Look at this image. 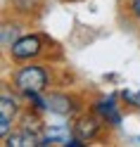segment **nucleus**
<instances>
[{"instance_id":"obj_2","label":"nucleus","mask_w":140,"mask_h":147,"mask_svg":"<svg viewBox=\"0 0 140 147\" xmlns=\"http://www.w3.org/2000/svg\"><path fill=\"white\" fill-rule=\"evenodd\" d=\"M43 50V43H41V36H22L19 40H17L14 45L7 52H10V57L14 62H26V59H33V57H38Z\"/></svg>"},{"instance_id":"obj_5","label":"nucleus","mask_w":140,"mask_h":147,"mask_svg":"<svg viewBox=\"0 0 140 147\" xmlns=\"http://www.w3.org/2000/svg\"><path fill=\"white\" fill-rule=\"evenodd\" d=\"M48 112L52 114H60V116H67L74 112V105H71V100L67 95H60V93H50L48 97Z\"/></svg>"},{"instance_id":"obj_10","label":"nucleus","mask_w":140,"mask_h":147,"mask_svg":"<svg viewBox=\"0 0 140 147\" xmlns=\"http://www.w3.org/2000/svg\"><path fill=\"white\" fill-rule=\"evenodd\" d=\"M131 14H133L135 19H140V0H133V3H131Z\"/></svg>"},{"instance_id":"obj_1","label":"nucleus","mask_w":140,"mask_h":147,"mask_svg":"<svg viewBox=\"0 0 140 147\" xmlns=\"http://www.w3.org/2000/svg\"><path fill=\"white\" fill-rule=\"evenodd\" d=\"M14 88L22 93H43L48 88V71L38 64L22 67L14 74Z\"/></svg>"},{"instance_id":"obj_3","label":"nucleus","mask_w":140,"mask_h":147,"mask_svg":"<svg viewBox=\"0 0 140 147\" xmlns=\"http://www.w3.org/2000/svg\"><path fill=\"white\" fill-rule=\"evenodd\" d=\"M95 112L100 114L102 121H107L109 126H121V112H119V105H116V97L109 95L105 100H100V102L95 105Z\"/></svg>"},{"instance_id":"obj_4","label":"nucleus","mask_w":140,"mask_h":147,"mask_svg":"<svg viewBox=\"0 0 140 147\" xmlns=\"http://www.w3.org/2000/svg\"><path fill=\"white\" fill-rule=\"evenodd\" d=\"M97 133H100V121H97V119H93V116H81L78 121L74 123V135L83 138L86 142H90Z\"/></svg>"},{"instance_id":"obj_6","label":"nucleus","mask_w":140,"mask_h":147,"mask_svg":"<svg viewBox=\"0 0 140 147\" xmlns=\"http://www.w3.org/2000/svg\"><path fill=\"white\" fill-rule=\"evenodd\" d=\"M0 116H7V119L17 116V100L10 97L7 93H3V97H0Z\"/></svg>"},{"instance_id":"obj_9","label":"nucleus","mask_w":140,"mask_h":147,"mask_svg":"<svg viewBox=\"0 0 140 147\" xmlns=\"http://www.w3.org/2000/svg\"><path fill=\"white\" fill-rule=\"evenodd\" d=\"M5 145H7V147H24V131L7 135V138H5Z\"/></svg>"},{"instance_id":"obj_7","label":"nucleus","mask_w":140,"mask_h":147,"mask_svg":"<svg viewBox=\"0 0 140 147\" xmlns=\"http://www.w3.org/2000/svg\"><path fill=\"white\" fill-rule=\"evenodd\" d=\"M22 36H19V26L17 24H5V29H3V45H5V50H10V45H14L17 40H19Z\"/></svg>"},{"instance_id":"obj_8","label":"nucleus","mask_w":140,"mask_h":147,"mask_svg":"<svg viewBox=\"0 0 140 147\" xmlns=\"http://www.w3.org/2000/svg\"><path fill=\"white\" fill-rule=\"evenodd\" d=\"M121 97H124L131 107H138V109H140V90H138V93H133V90L124 88V90H121Z\"/></svg>"}]
</instances>
